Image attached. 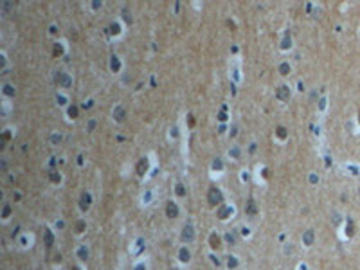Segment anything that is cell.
<instances>
[{
	"label": "cell",
	"mask_w": 360,
	"mask_h": 270,
	"mask_svg": "<svg viewBox=\"0 0 360 270\" xmlns=\"http://www.w3.org/2000/svg\"><path fill=\"white\" fill-rule=\"evenodd\" d=\"M285 88H286V86H281V90H279V96H281L283 99L286 97V90H285Z\"/></svg>",
	"instance_id": "6da1fadb"
}]
</instances>
